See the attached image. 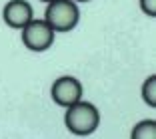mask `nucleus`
<instances>
[{
  "label": "nucleus",
  "instance_id": "nucleus-7",
  "mask_svg": "<svg viewBox=\"0 0 156 139\" xmlns=\"http://www.w3.org/2000/svg\"><path fill=\"white\" fill-rule=\"evenodd\" d=\"M142 99L148 108L156 109V76H148L142 84Z\"/></svg>",
  "mask_w": 156,
  "mask_h": 139
},
{
  "label": "nucleus",
  "instance_id": "nucleus-9",
  "mask_svg": "<svg viewBox=\"0 0 156 139\" xmlns=\"http://www.w3.org/2000/svg\"><path fill=\"white\" fill-rule=\"evenodd\" d=\"M40 2H46V4H48V2H52V0H40Z\"/></svg>",
  "mask_w": 156,
  "mask_h": 139
},
{
  "label": "nucleus",
  "instance_id": "nucleus-1",
  "mask_svg": "<svg viewBox=\"0 0 156 139\" xmlns=\"http://www.w3.org/2000/svg\"><path fill=\"white\" fill-rule=\"evenodd\" d=\"M64 125L74 135H80V137L90 135L100 125V111H98V108L94 103L78 99L76 103H72V105L66 108Z\"/></svg>",
  "mask_w": 156,
  "mask_h": 139
},
{
  "label": "nucleus",
  "instance_id": "nucleus-2",
  "mask_svg": "<svg viewBox=\"0 0 156 139\" xmlns=\"http://www.w3.org/2000/svg\"><path fill=\"white\" fill-rule=\"evenodd\" d=\"M44 20L54 32H70L80 22V10L74 0H52L46 6Z\"/></svg>",
  "mask_w": 156,
  "mask_h": 139
},
{
  "label": "nucleus",
  "instance_id": "nucleus-3",
  "mask_svg": "<svg viewBox=\"0 0 156 139\" xmlns=\"http://www.w3.org/2000/svg\"><path fill=\"white\" fill-rule=\"evenodd\" d=\"M54 36H56V32L52 30L50 24L46 22L44 18L42 20L32 18L22 28V42L32 52H46L54 44Z\"/></svg>",
  "mask_w": 156,
  "mask_h": 139
},
{
  "label": "nucleus",
  "instance_id": "nucleus-6",
  "mask_svg": "<svg viewBox=\"0 0 156 139\" xmlns=\"http://www.w3.org/2000/svg\"><path fill=\"white\" fill-rule=\"evenodd\" d=\"M132 139H156V121L154 119H142L132 127Z\"/></svg>",
  "mask_w": 156,
  "mask_h": 139
},
{
  "label": "nucleus",
  "instance_id": "nucleus-8",
  "mask_svg": "<svg viewBox=\"0 0 156 139\" xmlns=\"http://www.w3.org/2000/svg\"><path fill=\"white\" fill-rule=\"evenodd\" d=\"M138 4H140V10L146 16H150V18L156 16V0H138Z\"/></svg>",
  "mask_w": 156,
  "mask_h": 139
},
{
  "label": "nucleus",
  "instance_id": "nucleus-10",
  "mask_svg": "<svg viewBox=\"0 0 156 139\" xmlns=\"http://www.w3.org/2000/svg\"><path fill=\"white\" fill-rule=\"evenodd\" d=\"M74 2H88V0H74Z\"/></svg>",
  "mask_w": 156,
  "mask_h": 139
},
{
  "label": "nucleus",
  "instance_id": "nucleus-4",
  "mask_svg": "<svg viewBox=\"0 0 156 139\" xmlns=\"http://www.w3.org/2000/svg\"><path fill=\"white\" fill-rule=\"evenodd\" d=\"M84 94V88L80 84V80H76L74 76H62L52 84L50 88V95H52V101L60 108H68L72 103H76L78 99H82Z\"/></svg>",
  "mask_w": 156,
  "mask_h": 139
},
{
  "label": "nucleus",
  "instance_id": "nucleus-5",
  "mask_svg": "<svg viewBox=\"0 0 156 139\" xmlns=\"http://www.w3.org/2000/svg\"><path fill=\"white\" fill-rule=\"evenodd\" d=\"M34 18V10L30 2L26 0H10L2 8V20L8 28L14 30H22L30 20Z\"/></svg>",
  "mask_w": 156,
  "mask_h": 139
}]
</instances>
